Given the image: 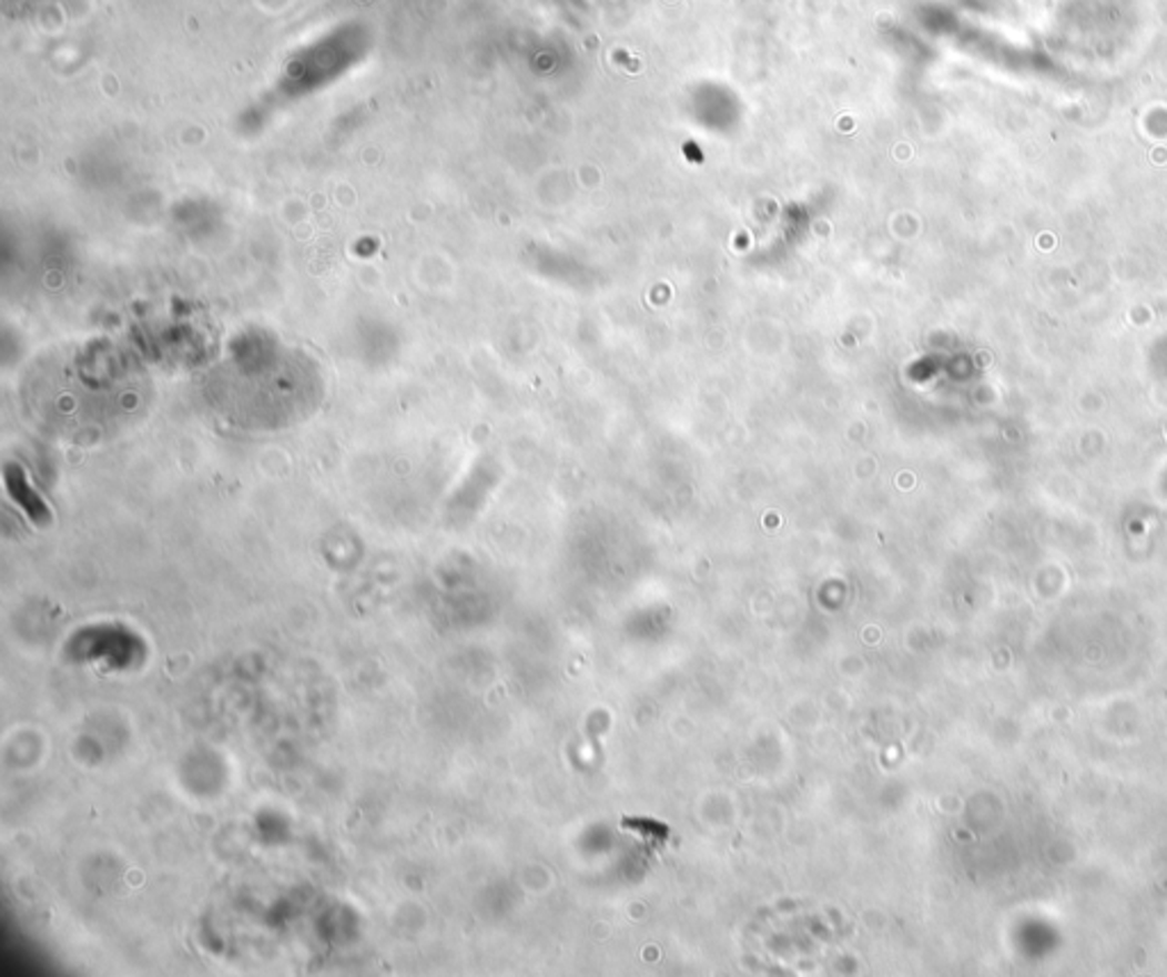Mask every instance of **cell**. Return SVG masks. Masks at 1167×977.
<instances>
[{"label":"cell","mask_w":1167,"mask_h":977,"mask_svg":"<svg viewBox=\"0 0 1167 977\" xmlns=\"http://www.w3.org/2000/svg\"><path fill=\"white\" fill-rule=\"evenodd\" d=\"M6 486H8V492L12 495V499L23 508V511L28 513V518L34 525H41V527L51 525L53 516L49 511L47 501L37 495V490H32V486L26 479V472L21 470L19 465H8L6 467Z\"/></svg>","instance_id":"obj_1"}]
</instances>
